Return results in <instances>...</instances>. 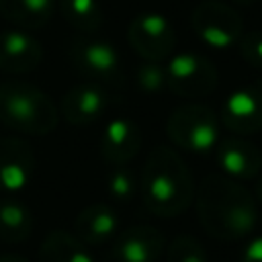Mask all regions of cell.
<instances>
[{"mask_svg": "<svg viewBox=\"0 0 262 262\" xmlns=\"http://www.w3.org/2000/svg\"><path fill=\"white\" fill-rule=\"evenodd\" d=\"M39 262H94L86 250V244L80 242L74 233L51 231L39 248Z\"/></svg>", "mask_w": 262, "mask_h": 262, "instance_id": "d6986e66", "label": "cell"}, {"mask_svg": "<svg viewBox=\"0 0 262 262\" xmlns=\"http://www.w3.org/2000/svg\"><path fill=\"white\" fill-rule=\"evenodd\" d=\"M168 262H207V254L194 237L178 235L168 248Z\"/></svg>", "mask_w": 262, "mask_h": 262, "instance_id": "603a6c76", "label": "cell"}, {"mask_svg": "<svg viewBox=\"0 0 262 262\" xmlns=\"http://www.w3.org/2000/svg\"><path fill=\"white\" fill-rule=\"evenodd\" d=\"M108 102L111 96L104 86L94 82H82L63 94L59 102V115L70 125L84 127L98 121L108 108Z\"/></svg>", "mask_w": 262, "mask_h": 262, "instance_id": "30bf717a", "label": "cell"}, {"mask_svg": "<svg viewBox=\"0 0 262 262\" xmlns=\"http://www.w3.org/2000/svg\"><path fill=\"white\" fill-rule=\"evenodd\" d=\"M237 51L246 63L262 70V31H250V33L244 31L237 43Z\"/></svg>", "mask_w": 262, "mask_h": 262, "instance_id": "cb8c5ba5", "label": "cell"}, {"mask_svg": "<svg viewBox=\"0 0 262 262\" xmlns=\"http://www.w3.org/2000/svg\"><path fill=\"white\" fill-rule=\"evenodd\" d=\"M168 90L182 98H203L217 86V68L201 53L174 51L166 61Z\"/></svg>", "mask_w": 262, "mask_h": 262, "instance_id": "52a82bcc", "label": "cell"}, {"mask_svg": "<svg viewBox=\"0 0 262 262\" xmlns=\"http://www.w3.org/2000/svg\"><path fill=\"white\" fill-rule=\"evenodd\" d=\"M59 111L39 86L23 80L0 84V123L27 135H47L57 127Z\"/></svg>", "mask_w": 262, "mask_h": 262, "instance_id": "3957f363", "label": "cell"}, {"mask_svg": "<svg viewBox=\"0 0 262 262\" xmlns=\"http://www.w3.org/2000/svg\"><path fill=\"white\" fill-rule=\"evenodd\" d=\"M43 61V45L25 29L0 31V72L27 74Z\"/></svg>", "mask_w": 262, "mask_h": 262, "instance_id": "7c38bea8", "label": "cell"}, {"mask_svg": "<svg viewBox=\"0 0 262 262\" xmlns=\"http://www.w3.org/2000/svg\"><path fill=\"white\" fill-rule=\"evenodd\" d=\"M221 174L233 180H252L262 172V151L242 137H221L215 147Z\"/></svg>", "mask_w": 262, "mask_h": 262, "instance_id": "4fadbf2b", "label": "cell"}, {"mask_svg": "<svg viewBox=\"0 0 262 262\" xmlns=\"http://www.w3.org/2000/svg\"><path fill=\"white\" fill-rule=\"evenodd\" d=\"M70 59L74 68L88 78V82L100 84V86H119L125 80L123 72V59L119 49L96 37V33H82L78 35L70 45Z\"/></svg>", "mask_w": 262, "mask_h": 262, "instance_id": "5b68a950", "label": "cell"}, {"mask_svg": "<svg viewBox=\"0 0 262 262\" xmlns=\"http://www.w3.org/2000/svg\"><path fill=\"white\" fill-rule=\"evenodd\" d=\"M196 215L207 233L217 239L248 237L258 221L256 196L225 174H211L196 192Z\"/></svg>", "mask_w": 262, "mask_h": 262, "instance_id": "6da1fadb", "label": "cell"}, {"mask_svg": "<svg viewBox=\"0 0 262 262\" xmlns=\"http://www.w3.org/2000/svg\"><path fill=\"white\" fill-rule=\"evenodd\" d=\"M239 262H262V235H256L246 244Z\"/></svg>", "mask_w": 262, "mask_h": 262, "instance_id": "d4e9b609", "label": "cell"}, {"mask_svg": "<svg viewBox=\"0 0 262 262\" xmlns=\"http://www.w3.org/2000/svg\"><path fill=\"white\" fill-rule=\"evenodd\" d=\"M61 18L80 33H96L102 25V6L98 0H57Z\"/></svg>", "mask_w": 262, "mask_h": 262, "instance_id": "ffe728a7", "label": "cell"}, {"mask_svg": "<svg viewBox=\"0 0 262 262\" xmlns=\"http://www.w3.org/2000/svg\"><path fill=\"white\" fill-rule=\"evenodd\" d=\"M35 172V154L18 137L0 139V190L16 194L29 186Z\"/></svg>", "mask_w": 262, "mask_h": 262, "instance_id": "8fae6325", "label": "cell"}, {"mask_svg": "<svg viewBox=\"0 0 262 262\" xmlns=\"http://www.w3.org/2000/svg\"><path fill=\"white\" fill-rule=\"evenodd\" d=\"M256 178H258V182H256V194H254V196H256V203L262 205V176L258 174Z\"/></svg>", "mask_w": 262, "mask_h": 262, "instance_id": "484cf974", "label": "cell"}, {"mask_svg": "<svg viewBox=\"0 0 262 262\" xmlns=\"http://www.w3.org/2000/svg\"><path fill=\"white\" fill-rule=\"evenodd\" d=\"M129 43L145 61H162L174 53L176 31L168 16L160 12H141L129 25Z\"/></svg>", "mask_w": 262, "mask_h": 262, "instance_id": "ba28073f", "label": "cell"}, {"mask_svg": "<svg viewBox=\"0 0 262 262\" xmlns=\"http://www.w3.org/2000/svg\"><path fill=\"white\" fill-rule=\"evenodd\" d=\"M106 190L115 201L129 203L139 192V180L137 176L127 168V164L113 166V170L106 176Z\"/></svg>", "mask_w": 262, "mask_h": 262, "instance_id": "44dd1931", "label": "cell"}, {"mask_svg": "<svg viewBox=\"0 0 262 262\" xmlns=\"http://www.w3.org/2000/svg\"><path fill=\"white\" fill-rule=\"evenodd\" d=\"M135 80H137V86L147 94L162 92L168 88V76L162 61H143L137 68Z\"/></svg>", "mask_w": 262, "mask_h": 262, "instance_id": "7402d4cb", "label": "cell"}, {"mask_svg": "<svg viewBox=\"0 0 262 262\" xmlns=\"http://www.w3.org/2000/svg\"><path fill=\"white\" fill-rule=\"evenodd\" d=\"M57 0H0V14L16 29L35 31L51 20Z\"/></svg>", "mask_w": 262, "mask_h": 262, "instance_id": "e0dca14e", "label": "cell"}, {"mask_svg": "<svg viewBox=\"0 0 262 262\" xmlns=\"http://www.w3.org/2000/svg\"><path fill=\"white\" fill-rule=\"evenodd\" d=\"M0 262H29L20 256H14V254H6V256H0Z\"/></svg>", "mask_w": 262, "mask_h": 262, "instance_id": "4316f807", "label": "cell"}, {"mask_svg": "<svg viewBox=\"0 0 262 262\" xmlns=\"http://www.w3.org/2000/svg\"><path fill=\"white\" fill-rule=\"evenodd\" d=\"M33 231V215L25 203L14 196L0 199V239L20 244Z\"/></svg>", "mask_w": 262, "mask_h": 262, "instance_id": "ac0fdd59", "label": "cell"}, {"mask_svg": "<svg viewBox=\"0 0 262 262\" xmlns=\"http://www.w3.org/2000/svg\"><path fill=\"white\" fill-rule=\"evenodd\" d=\"M190 27L196 39L215 51L237 47L244 35V20L233 6L221 0H203L190 16Z\"/></svg>", "mask_w": 262, "mask_h": 262, "instance_id": "8992f818", "label": "cell"}, {"mask_svg": "<svg viewBox=\"0 0 262 262\" xmlns=\"http://www.w3.org/2000/svg\"><path fill=\"white\" fill-rule=\"evenodd\" d=\"M164 250V235L151 225H131L117 233L113 258L117 262H156Z\"/></svg>", "mask_w": 262, "mask_h": 262, "instance_id": "5bb4252c", "label": "cell"}, {"mask_svg": "<svg viewBox=\"0 0 262 262\" xmlns=\"http://www.w3.org/2000/svg\"><path fill=\"white\" fill-rule=\"evenodd\" d=\"M119 233V215L113 207L96 203L82 209L74 223V235L86 246H100Z\"/></svg>", "mask_w": 262, "mask_h": 262, "instance_id": "2e32d148", "label": "cell"}, {"mask_svg": "<svg viewBox=\"0 0 262 262\" xmlns=\"http://www.w3.org/2000/svg\"><path fill=\"white\" fill-rule=\"evenodd\" d=\"M141 147V129L127 117L106 121L100 135V154L113 166L131 162Z\"/></svg>", "mask_w": 262, "mask_h": 262, "instance_id": "9a60e30c", "label": "cell"}, {"mask_svg": "<svg viewBox=\"0 0 262 262\" xmlns=\"http://www.w3.org/2000/svg\"><path fill=\"white\" fill-rule=\"evenodd\" d=\"M219 121L227 131L237 135L262 131V80L231 90L221 102Z\"/></svg>", "mask_w": 262, "mask_h": 262, "instance_id": "9c48e42d", "label": "cell"}, {"mask_svg": "<svg viewBox=\"0 0 262 262\" xmlns=\"http://www.w3.org/2000/svg\"><path fill=\"white\" fill-rule=\"evenodd\" d=\"M139 196L145 209L158 217H176L188 209L194 184L188 166L176 149L168 145L151 149L139 176Z\"/></svg>", "mask_w": 262, "mask_h": 262, "instance_id": "7a4b0ae2", "label": "cell"}, {"mask_svg": "<svg viewBox=\"0 0 262 262\" xmlns=\"http://www.w3.org/2000/svg\"><path fill=\"white\" fill-rule=\"evenodd\" d=\"M233 2H237V4H254L258 0H233Z\"/></svg>", "mask_w": 262, "mask_h": 262, "instance_id": "83f0119b", "label": "cell"}, {"mask_svg": "<svg viewBox=\"0 0 262 262\" xmlns=\"http://www.w3.org/2000/svg\"><path fill=\"white\" fill-rule=\"evenodd\" d=\"M166 133L176 147L192 154H207L213 151L221 139V121L213 108L188 102L170 113Z\"/></svg>", "mask_w": 262, "mask_h": 262, "instance_id": "277c9868", "label": "cell"}]
</instances>
